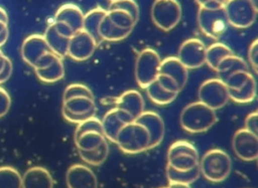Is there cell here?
Returning a JSON list of instances; mask_svg holds the SVG:
<instances>
[{
  "instance_id": "20",
  "label": "cell",
  "mask_w": 258,
  "mask_h": 188,
  "mask_svg": "<svg viewBox=\"0 0 258 188\" xmlns=\"http://www.w3.org/2000/svg\"><path fill=\"white\" fill-rule=\"evenodd\" d=\"M159 73L165 74L173 78L180 89H182L187 81L188 69L179 61L176 56H168L161 60Z\"/></svg>"
},
{
  "instance_id": "9",
  "label": "cell",
  "mask_w": 258,
  "mask_h": 188,
  "mask_svg": "<svg viewBox=\"0 0 258 188\" xmlns=\"http://www.w3.org/2000/svg\"><path fill=\"white\" fill-rule=\"evenodd\" d=\"M96 112L97 105L95 98L80 96L62 101L61 114L70 123L78 125L96 116Z\"/></svg>"
},
{
  "instance_id": "51",
  "label": "cell",
  "mask_w": 258,
  "mask_h": 188,
  "mask_svg": "<svg viewBox=\"0 0 258 188\" xmlns=\"http://www.w3.org/2000/svg\"><path fill=\"white\" fill-rule=\"evenodd\" d=\"M111 2H113V1H118V0H110Z\"/></svg>"
},
{
  "instance_id": "8",
  "label": "cell",
  "mask_w": 258,
  "mask_h": 188,
  "mask_svg": "<svg viewBox=\"0 0 258 188\" xmlns=\"http://www.w3.org/2000/svg\"><path fill=\"white\" fill-rule=\"evenodd\" d=\"M198 23L202 32L213 39L220 38L229 26L224 7L217 9L200 7L198 11Z\"/></svg>"
},
{
  "instance_id": "50",
  "label": "cell",
  "mask_w": 258,
  "mask_h": 188,
  "mask_svg": "<svg viewBox=\"0 0 258 188\" xmlns=\"http://www.w3.org/2000/svg\"><path fill=\"white\" fill-rule=\"evenodd\" d=\"M0 19L8 23V15H7L6 11L2 7H0Z\"/></svg>"
},
{
  "instance_id": "24",
  "label": "cell",
  "mask_w": 258,
  "mask_h": 188,
  "mask_svg": "<svg viewBox=\"0 0 258 188\" xmlns=\"http://www.w3.org/2000/svg\"><path fill=\"white\" fill-rule=\"evenodd\" d=\"M240 70H249V65L242 57L234 53L225 57L216 69L218 72V78L223 81H225L231 74Z\"/></svg>"
},
{
  "instance_id": "46",
  "label": "cell",
  "mask_w": 258,
  "mask_h": 188,
  "mask_svg": "<svg viewBox=\"0 0 258 188\" xmlns=\"http://www.w3.org/2000/svg\"><path fill=\"white\" fill-rule=\"evenodd\" d=\"M12 71H13L12 62H11V60L9 58H7L5 66L2 69V71L0 72V84L4 83L5 81H7L10 78V76L12 74Z\"/></svg>"
},
{
  "instance_id": "6",
  "label": "cell",
  "mask_w": 258,
  "mask_h": 188,
  "mask_svg": "<svg viewBox=\"0 0 258 188\" xmlns=\"http://www.w3.org/2000/svg\"><path fill=\"white\" fill-rule=\"evenodd\" d=\"M150 14L157 28L169 31L179 23L182 11L177 0H154Z\"/></svg>"
},
{
  "instance_id": "19",
  "label": "cell",
  "mask_w": 258,
  "mask_h": 188,
  "mask_svg": "<svg viewBox=\"0 0 258 188\" xmlns=\"http://www.w3.org/2000/svg\"><path fill=\"white\" fill-rule=\"evenodd\" d=\"M21 177L22 188H53L52 176L44 167H30Z\"/></svg>"
},
{
  "instance_id": "13",
  "label": "cell",
  "mask_w": 258,
  "mask_h": 188,
  "mask_svg": "<svg viewBox=\"0 0 258 188\" xmlns=\"http://www.w3.org/2000/svg\"><path fill=\"white\" fill-rule=\"evenodd\" d=\"M97 47L98 43L96 40L85 30L81 29L71 36L68 55L76 61H85L94 54Z\"/></svg>"
},
{
  "instance_id": "11",
  "label": "cell",
  "mask_w": 258,
  "mask_h": 188,
  "mask_svg": "<svg viewBox=\"0 0 258 188\" xmlns=\"http://www.w3.org/2000/svg\"><path fill=\"white\" fill-rule=\"evenodd\" d=\"M206 49L201 39L189 38L181 43L176 57L187 69L199 68L206 63Z\"/></svg>"
},
{
  "instance_id": "49",
  "label": "cell",
  "mask_w": 258,
  "mask_h": 188,
  "mask_svg": "<svg viewBox=\"0 0 258 188\" xmlns=\"http://www.w3.org/2000/svg\"><path fill=\"white\" fill-rule=\"evenodd\" d=\"M7 56L1 51V49H0V72L2 71V69L4 68V66H5V63H6V60H7Z\"/></svg>"
},
{
  "instance_id": "10",
  "label": "cell",
  "mask_w": 258,
  "mask_h": 188,
  "mask_svg": "<svg viewBox=\"0 0 258 188\" xmlns=\"http://www.w3.org/2000/svg\"><path fill=\"white\" fill-rule=\"evenodd\" d=\"M199 101L209 108L217 111L229 102V91L225 82L220 78L205 80L199 87Z\"/></svg>"
},
{
  "instance_id": "48",
  "label": "cell",
  "mask_w": 258,
  "mask_h": 188,
  "mask_svg": "<svg viewBox=\"0 0 258 188\" xmlns=\"http://www.w3.org/2000/svg\"><path fill=\"white\" fill-rule=\"evenodd\" d=\"M166 188H190L189 185L187 184H181V183H170Z\"/></svg>"
},
{
  "instance_id": "25",
  "label": "cell",
  "mask_w": 258,
  "mask_h": 188,
  "mask_svg": "<svg viewBox=\"0 0 258 188\" xmlns=\"http://www.w3.org/2000/svg\"><path fill=\"white\" fill-rule=\"evenodd\" d=\"M131 32L132 30L130 29H122L113 24L107 17V15L104 17L99 26V34L101 39L111 42L121 41L127 38Z\"/></svg>"
},
{
  "instance_id": "32",
  "label": "cell",
  "mask_w": 258,
  "mask_h": 188,
  "mask_svg": "<svg viewBox=\"0 0 258 188\" xmlns=\"http://www.w3.org/2000/svg\"><path fill=\"white\" fill-rule=\"evenodd\" d=\"M0 188H22V177L12 166L0 167Z\"/></svg>"
},
{
  "instance_id": "5",
  "label": "cell",
  "mask_w": 258,
  "mask_h": 188,
  "mask_svg": "<svg viewBox=\"0 0 258 188\" xmlns=\"http://www.w3.org/2000/svg\"><path fill=\"white\" fill-rule=\"evenodd\" d=\"M224 9L229 25L235 28H248L256 20L257 6L253 0H227Z\"/></svg>"
},
{
  "instance_id": "21",
  "label": "cell",
  "mask_w": 258,
  "mask_h": 188,
  "mask_svg": "<svg viewBox=\"0 0 258 188\" xmlns=\"http://www.w3.org/2000/svg\"><path fill=\"white\" fill-rule=\"evenodd\" d=\"M84 12L82 9L73 3L61 5L55 12L54 21H61L69 24L75 32L83 29Z\"/></svg>"
},
{
  "instance_id": "12",
  "label": "cell",
  "mask_w": 258,
  "mask_h": 188,
  "mask_svg": "<svg viewBox=\"0 0 258 188\" xmlns=\"http://www.w3.org/2000/svg\"><path fill=\"white\" fill-rule=\"evenodd\" d=\"M232 148L239 159L247 162L255 161L258 158V137L244 128L240 129L233 136Z\"/></svg>"
},
{
  "instance_id": "30",
  "label": "cell",
  "mask_w": 258,
  "mask_h": 188,
  "mask_svg": "<svg viewBox=\"0 0 258 188\" xmlns=\"http://www.w3.org/2000/svg\"><path fill=\"white\" fill-rule=\"evenodd\" d=\"M81 159L88 165L100 166L102 165L109 155V144L105 141L98 148L91 151H79Z\"/></svg>"
},
{
  "instance_id": "28",
  "label": "cell",
  "mask_w": 258,
  "mask_h": 188,
  "mask_svg": "<svg viewBox=\"0 0 258 188\" xmlns=\"http://www.w3.org/2000/svg\"><path fill=\"white\" fill-rule=\"evenodd\" d=\"M78 151H91L98 148L107 141L104 133L98 131H87L74 139Z\"/></svg>"
},
{
  "instance_id": "45",
  "label": "cell",
  "mask_w": 258,
  "mask_h": 188,
  "mask_svg": "<svg viewBox=\"0 0 258 188\" xmlns=\"http://www.w3.org/2000/svg\"><path fill=\"white\" fill-rule=\"evenodd\" d=\"M227 0H196L200 7H205L209 9H217L224 7Z\"/></svg>"
},
{
  "instance_id": "35",
  "label": "cell",
  "mask_w": 258,
  "mask_h": 188,
  "mask_svg": "<svg viewBox=\"0 0 258 188\" xmlns=\"http://www.w3.org/2000/svg\"><path fill=\"white\" fill-rule=\"evenodd\" d=\"M254 76L250 70H240L231 74L224 82L228 87V90H236L244 86Z\"/></svg>"
},
{
  "instance_id": "33",
  "label": "cell",
  "mask_w": 258,
  "mask_h": 188,
  "mask_svg": "<svg viewBox=\"0 0 258 188\" xmlns=\"http://www.w3.org/2000/svg\"><path fill=\"white\" fill-rule=\"evenodd\" d=\"M230 100L238 104L251 103L256 97V80L251 78L244 86L236 90H228Z\"/></svg>"
},
{
  "instance_id": "16",
  "label": "cell",
  "mask_w": 258,
  "mask_h": 188,
  "mask_svg": "<svg viewBox=\"0 0 258 188\" xmlns=\"http://www.w3.org/2000/svg\"><path fill=\"white\" fill-rule=\"evenodd\" d=\"M135 121L141 124L149 134V150L155 148L162 142L165 127L162 118L157 113L152 111H144Z\"/></svg>"
},
{
  "instance_id": "1",
  "label": "cell",
  "mask_w": 258,
  "mask_h": 188,
  "mask_svg": "<svg viewBox=\"0 0 258 188\" xmlns=\"http://www.w3.org/2000/svg\"><path fill=\"white\" fill-rule=\"evenodd\" d=\"M218 121L216 111L202 102H194L186 105L179 116L181 128L190 134L205 133Z\"/></svg>"
},
{
  "instance_id": "3",
  "label": "cell",
  "mask_w": 258,
  "mask_h": 188,
  "mask_svg": "<svg viewBox=\"0 0 258 188\" xmlns=\"http://www.w3.org/2000/svg\"><path fill=\"white\" fill-rule=\"evenodd\" d=\"M115 143L126 154H138L149 150L150 137L141 124L132 121L119 131Z\"/></svg>"
},
{
  "instance_id": "29",
  "label": "cell",
  "mask_w": 258,
  "mask_h": 188,
  "mask_svg": "<svg viewBox=\"0 0 258 188\" xmlns=\"http://www.w3.org/2000/svg\"><path fill=\"white\" fill-rule=\"evenodd\" d=\"M145 90L148 98L151 100V102L159 106H165L172 103L178 95V93L167 91L164 88H162L159 85V83L156 81V79L153 82H151L149 85H147Z\"/></svg>"
},
{
  "instance_id": "36",
  "label": "cell",
  "mask_w": 258,
  "mask_h": 188,
  "mask_svg": "<svg viewBox=\"0 0 258 188\" xmlns=\"http://www.w3.org/2000/svg\"><path fill=\"white\" fill-rule=\"evenodd\" d=\"M80 96L95 98L93 91L86 84L72 83V84H69L66 87V89L63 91V95H62V101H66V100L74 98V97H80Z\"/></svg>"
},
{
  "instance_id": "34",
  "label": "cell",
  "mask_w": 258,
  "mask_h": 188,
  "mask_svg": "<svg viewBox=\"0 0 258 188\" xmlns=\"http://www.w3.org/2000/svg\"><path fill=\"white\" fill-rule=\"evenodd\" d=\"M107 17L110 21L115 24L116 26L122 29H130L133 30L136 21L134 18L126 11L121 9H108L107 10Z\"/></svg>"
},
{
  "instance_id": "4",
  "label": "cell",
  "mask_w": 258,
  "mask_h": 188,
  "mask_svg": "<svg viewBox=\"0 0 258 188\" xmlns=\"http://www.w3.org/2000/svg\"><path fill=\"white\" fill-rule=\"evenodd\" d=\"M200 155L197 148L185 140L173 142L167 151V166L177 171H188L199 166Z\"/></svg>"
},
{
  "instance_id": "42",
  "label": "cell",
  "mask_w": 258,
  "mask_h": 188,
  "mask_svg": "<svg viewBox=\"0 0 258 188\" xmlns=\"http://www.w3.org/2000/svg\"><path fill=\"white\" fill-rule=\"evenodd\" d=\"M11 106V99L6 89L0 86V118L4 117Z\"/></svg>"
},
{
  "instance_id": "39",
  "label": "cell",
  "mask_w": 258,
  "mask_h": 188,
  "mask_svg": "<svg viewBox=\"0 0 258 188\" xmlns=\"http://www.w3.org/2000/svg\"><path fill=\"white\" fill-rule=\"evenodd\" d=\"M156 81L159 83V85L164 88L165 90L167 91H170V92H174V93H179V91L181 90L177 84V82L171 78L170 76L168 75H165V74H161L159 73L156 77Z\"/></svg>"
},
{
  "instance_id": "31",
  "label": "cell",
  "mask_w": 258,
  "mask_h": 188,
  "mask_svg": "<svg viewBox=\"0 0 258 188\" xmlns=\"http://www.w3.org/2000/svg\"><path fill=\"white\" fill-rule=\"evenodd\" d=\"M200 175L201 172L199 166L188 171H177L169 166H166V176L168 182L170 183H181L190 185L200 177Z\"/></svg>"
},
{
  "instance_id": "47",
  "label": "cell",
  "mask_w": 258,
  "mask_h": 188,
  "mask_svg": "<svg viewBox=\"0 0 258 188\" xmlns=\"http://www.w3.org/2000/svg\"><path fill=\"white\" fill-rule=\"evenodd\" d=\"M9 36L8 23L0 19V46L4 45Z\"/></svg>"
},
{
  "instance_id": "7",
  "label": "cell",
  "mask_w": 258,
  "mask_h": 188,
  "mask_svg": "<svg viewBox=\"0 0 258 188\" xmlns=\"http://www.w3.org/2000/svg\"><path fill=\"white\" fill-rule=\"evenodd\" d=\"M160 62L159 54L152 48H145L139 52L135 62V78L141 88L145 89L156 79Z\"/></svg>"
},
{
  "instance_id": "26",
  "label": "cell",
  "mask_w": 258,
  "mask_h": 188,
  "mask_svg": "<svg viewBox=\"0 0 258 188\" xmlns=\"http://www.w3.org/2000/svg\"><path fill=\"white\" fill-rule=\"evenodd\" d=\"M36 76L43 82L53 83L63 78L64 64L61 57H57L49 66L41 69H34Z\"/></svg>"
},
{
  "instance_id": "2",
  "label": "cell",
  "mask_w": 258,
  "mask_h": 188,
  "mask_svg": "<svg viewBox=\"0 0 258 188\" xmlns=\"http://www.w3.org/2000/svg\"><path fill=\"white\" fill-rule=\"evenodd\" d=\"M201 174L210 182L219 183L228 178L232 171V160L222 149L207 151L199 162Z\"/></svg>"
},
{
  "instance_id": "52",
  "label": "cell",
  "mask_w": 258,
  "mask_h": 188,
  "mask_svg": "<svg viewBox=\"0 0 258 188\" xmlns=\"http://www.w3.org/2000/svg\"><path fill=\"white\" fill-rule=\"evenodd\" d=\"M160 188H166V187H160Z\"/></svg>"
},
{
  "instance_id": "40",
  "label": "cell",
  "mask_w": 258,
  "mask_h": 188,
  "mask_svg": "<svg viewBox=\"0 0 258 188\" xmlns=\"http://www.w3.org/2000/svg\"><path fill=\"white\" fill-rule=\"evenodd\" d=\"M57 57H59V56H57V55H56L55 53H53L52 51H48V52L42 54V55L36 60V62H35V64H34L33 68H34V69L45 68V67L49 66Z\"/></svg>"
},
{
  "instance_id": "27",
  "label": "cell",
  "mask_w": 258,
  "mask_h": 188,
  "mask_svg": "<svg viewBox=\"0 0 258 188\" xmlns=\"http://www.w3.org/2000/svg\"><path fill=\"white\" fill-rule=\"evenodd\" d=\"M233 50L222 42L212 43L206 49V63L216 71L219 63L227 56L233 54Z\"/></svg>"
},
{
  "instance_id": "44",
  "label": "cell",
  "mask_w": 258,
  "mask_h": 188,
  "mask_svg": "<svg viewBox=\"0 0 258 188\" xmlns=\"http://www.w3.org/2000/svg\"><path fill=\"white\" fill-rule=\"evenodd\" d=\"M52 23H53V25H54L56 31H57L58 33H60L61 35L66 36V37L71 38V36L75 33V31L73 30V28H72L69 24H67V23H64V22H61V21H53Z\"/></svg>"
},
{
  "instance_id": "17",
  "label": "cell",
  "mask_w": 258,
  "mask_h": 188,
  "mask_svg": "<svg viewBox=\"0 0 258 188\" xmlns=\"http://www.w3.org/2000/svg\"><path fill=\"white\" fill-rule=\"evenodd\" d=\"M51 51L44 39V36L41 34H31L27 36L21 44V56L22 59L29 64L34 66L36 60L44 53Z\"/></svg>"
},
{
  "instance_id": "14",
  "label": "cell",
  "mask_w": 258,
  "mask_h": 188,
  "mask_svg": "<svg viewBox=\"0 0 258 188\" xmlns=\"http://www.w3.org/2000/svg\"><path fill=\"white\" fill-rule=\"evenodd\" d=\"M68 188H98V179L93 170L84 164L72 165L66 173Z\"/></svg>"
},
{
  "instance_id": "37",
  "label": "cell",
  "mask_w": 258,
  "mask_h": 188,
  "mask_svg": "<svg viewBox=\"0 0 258 188\" xmlns=\"http://www.w3.org/2000/svg\"><path fill=\"white\" fill-rule=\"evenodd\" d=\"M109 9H121L128 12L134 18L136 23L139 19V7L134 0L113 1L110 3Z\"/></svg>"
},
{
  "instance_id": "41",
  "label": "cell",
  "mask_w": 258,
  "mask_h": 188,
  "mask_svg": "<svg viewBox=\"0 0 258 188\" xmlns=\"http://www.w3.org/2000/svg\"><path fill=\"white\" fill-rule=\"evenodd\" d=\"M258 40L255 39L249 46L248 49V59L250 62V66L254 70V72L258 71Z\"/></svg>"
},
{
  "instance_id": "15",
  "label": "cell",
  "mask_w": 258,
  "mask_h": 188,
  "mask_svg": "<svg viewBox=\"0 0 258 188\" xmlns=\"http://www.w3.org/2000/svg\"><path fill=\"white\" fill-rule=\"evenodd\" d=\"M132 121H134L133 118L127 112L121 109H118L115 107L109 110L103 117V120H101L106 139L115 143V140L119 131L126 124Z\"/></svg>"
},
{
  "instance_id": "18",
  "label": "cell",
  "mask_w": 258,
  "mask_h": 188,
  "mask_svg": "<svg viewBox=\"0 0 258 188\" xmlns=\"http://www.w3.org/2000/svg\"><path fill=\"white\" fill-rule=\"evenodd\" d=\"M116 108L127 112L135 121L145 110L142 95L136 89H129L121 93L114 101Z\"/></svg>"
},
{
  "instance_id": "38",
  "label": "cell",
  "mask_w": 258,
  "mask_h": 188,
  "mask_svg": "<svg viewBox=\"0 0 258 188\" xmlns=\"http://www.w3.org/2000/svg\"><path fill=\"white\" fill-rule=\"evenodd\" d=\"M87 131H98L101 133H104L103 131V126H102V122L100 119H98L96 116L78 124L75 134H74V139L77 138L78 136H80L81 134L87 132Z\"/></svg>"
},
{
  "instance_id": "22",
  "label": "cell",
  "mask_w": 258,
  "mask_h": 188,
  "mask_svg": "<svg viewBox=\"0 0 258 188\" xmlns=\"http://www.w3.org/2000/svg\"><path fill=\"white\" fill-rule=\"evenodd\" d=\"M44 39L49 47V49L55 53L59 57H64L68 55V48L70 38L58 33L53 25V23L49 24L45 29L43 34Z\"/></svg>"
},
{
  "instance_id": "43",
  "label": "cell",
  "mask_w": 258,
  "mask_h": 188,
  "mask_svg": "<svg viewBox=\"0 0 258 188\" xmlns=\"http://www.w3.org/2000/svg\"><path fill=\"white\" fill-rule=\"evenodd\" d=\"M247 131L256 134L257 135V130H258V114L257 112H252L250 113L246 119H245V128Z\"/></svg>"
},
{
  "instance_id": "23",
  "label": "cell",
  "mask_w": 258,
  "mask_h": 188,
  "mask_svg": "<svg viewBox=\"0 0 258 188\" xmlns=\"http://www.w3.org/2000/svg\"><path fill=\"white\" fill-rule=\"evenodd\" d=\"M107 15V10L102 7H96L84 14L83 20V30L89 33L98 43V45L103 41L99 34V26L104 17Z\"/></svg>"
}]
</instances>
